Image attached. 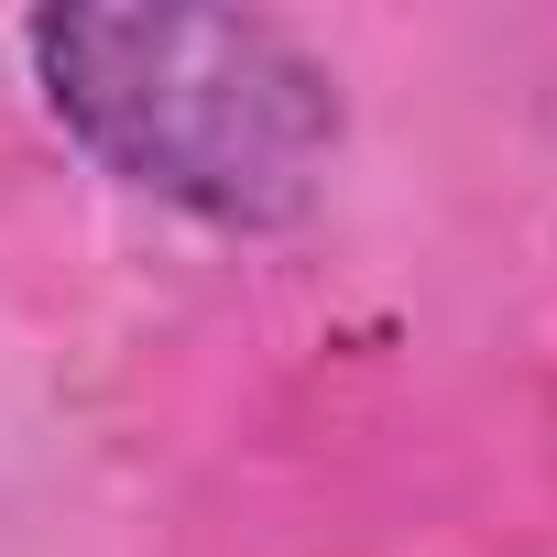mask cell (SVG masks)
Returning a JSON list of instances; mask_svg holds the SVG:
<instances>
[{
  "label": "cell",
  "mask_w": 557,
  "mask_h": 557,
  "mask_svg": "<svg viewBox=\"0 0 557 557\" xmlns=\"http://www.w3.org/2000/svg\"><path fill=\"white\" fill-rule=\"evenodd\" d=\"M23 55L121 186L219 230L296 219L339 153L329 77L251 12H34Z\"/></svg>",
  "instance_id": "obj_1"
}]
</instances>
